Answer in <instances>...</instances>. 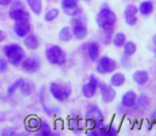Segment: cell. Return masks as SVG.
Masks as SVG:
<instances>
[{"label":"cell","instance_id":"83f0119b","mask_svg":"<svg viewBox=\"0 0 156 136\" xmlns=\"http://www.w3.org/2000/svg\"><path fill=\"white\" fill-rule=\"evenodd\" d=\"M149 103H150V100H149V98L146 95H140L139 98H137L136 104L139 107H141V109H148Z\"/></svg>","mask_w":156,"mask_h":136},{"label":"cell","instance_id":"30bf717a","mask_svg":"<svg viewBox=\"0 0 156 136\" xmlns=\"http://www.w3.org/2000/svg\"><path fill=\"white\" fill-rule=\"evenodd\" d=\"M62 8L64 9V12L69 16H76L79 10V0H63Z\"/></svg>","mask_w":156,"mask_h":136},{"label":"cell","instance_id":"7a4b0ae2","mask_svg":"<svg viewBox=\"0 0 156 136\" xmlns=\"http://www.w3.org/2000/svg\"><path fill=\"white\" fill-rule=\"evenodd\" d=\"M3 52L12 65H18L25 58L23 48L17 44H10V45L4 46Z\"/></svg>","mask_w":156,"mask_h":136},{"label":"cell","instance_id":"836d02e7","mask_svg":"<svg viewBox=\"0 0 156 136\" xmlns=\"http://www.w3.org/2000/svg\"><path fill=\"white\" fill-rule=\"evenodd\" d=\"M151 120H155L156 119V107H155V109L154 111L152 112V113H151Z\"/></svg>","mask_w":156,"mask_h":136},{"label":"cell","instance_id":"5bb4252c","mask_svg":"<svg viewBox=\"0 0 156 136\" xmlns=\"http://www.w3.org/2000/svg\"><path fill=\"white\" fill-rule=\"evenodd\" d=\"M85 51H86V54L89 58V60L94 62V61L98 60V58H99L100 46L97 43H94V41H91V43H88L85 46Z\"/></svg>","mask_w":156,"mask_h":136},{"label":"cell","instance_id":"e0dca14e","mask_svg":"<svg viewBox=\"0 0 156 136\" xmlns=\"http://www.w3.org/2000/svg\"><path fill=\"white\" fill-rule=\"evenodd\" d=\"M132 78L137 85H144L149 81L150 77H149L148 71H146V70H136V71H134Z\"/></svg>","mask_w":156,"mask_h":136},{"label":"cell","instance_id":"d4e9b609","mask_svg":"<svg viewBox=\"0 0 156 136\" xmlns=\"http://www.w3.org/2000/svg\"><path fill=\"white\" fill-rule=\"evenodd\" d=\"M71 32H70V29L68 27H64L61 29L60 33H58V38L62 41H69L71 39Z\"/></svg>","mask_w":156,"mask_h":136},{"label":"cell","instance_id":"7402d4cb","mask_svg":"<svg viewBox=\"0 0 156 136\" xmlns=\"http://www.w3.org/2000/svg\"><path fill=\"white\" fill-rule=\"evenodd\" d=\"M41 123H43V121L41 120V118L34 117V116L28 118V120H27V127H28V129H29L30 131L39 130V129H41Z\"/></svg>","mask_w":156,"mask_h":136},{"label":"cell","instance_id":"9a60e30c","mask_svg":"<svg viewBox=\"0 0 156 136\" xmlns=\"http://www.w3.org/2000/svg\"><path fill=\"white\" fill-rule=\"evenodd\" d=\"M87 116L89 117V120H91V122H97V123H102L103 122V114L101 113L100 109L97 105H91L87 111Z\"/></svg>","mask_w":156,"mask_h":136},{"label":"cell","instance_id":"7c38bea8","mask_svg":"<svg viewBox=\"0 0 156 136\" xmlns=\"http://www.w3.org/2000/svg\"><path fill=\"white\" fill-rule=\"evenodd\" d=\"M30 30H31V26H30L29 20L16 21V23L14 26L15 33L19 37H25L30 32Z\"/></svg>","mask_w":156,"mask_h":136},{"label":"cell","instance_id":"d6a6232c","mask_svg":"<svg viewBox=\"0 0 156 136\" xmlns=\"http://www.w3.org/2000/svg\"><path fill=\"white\" fill-rule=\"evenodd\" d=\"M4 39H5V33L0 30V43H1V41H3Z\"/></svg>","mask_w":156,"mask_h":136},{"label":"cell","instance_id":"d590c367","mask_svg":"<svg viewBox=\"0 0 156 136\" xmlns=\"http://www.w3.org/2000/svg\"><path fill=\"white\" fill-rule=\"evenodd\" d=\"M84 1H90V0H84Z\"/></svg>","mask_w":156,"mask_h":136},{"label":"cell","instance_id":"e575fe53","mask_svg":"<svg viewBox=\"0 0 156 136\" xmlns=\"http://www.w3.org/2000/svg\"><path fill=\"white\" fill-rule=\"evenodd\" d=\"M152 41H153V44H154V46L156 47V33L154 34V36H153V39H152Z\"/></svg>","mask_w":156,"mask_h":136},{"label":"cell","instance_id":"603a6c76","mask_svg":"<svg viewBox=\"0 0 156 136\" xmlns=\"http://www.w3.org/2000/svg\"><path fill=\"white\" fill-rule=\"evenodd\" d=\"M137 51V46L134 41H125V44L123 45V52H124V55L125 56H132L136 53Z\"/></svg>","mask_w":156,"mask_h":136},{"label":"cell","instance_id":"f546056e","mask_svg":"<svg viewBox=\"0 0 156 136\" xmlns=\"http://www.w3.org/2000/svg\"><path fill=\"white\" fill-rule=\"evenodd\" d=\"M41 135L44 136H47V135H50L51 134V130H50V127L49 124L47 123V122H44V123H41Z\"/></svg>","mask_w":156,"mask_h":136},{"label":"cell","instance_id":"4dcf8cb0","mask_svg":"<svg viewBox=\"0 0 156 136\" xmlns=\"http://www.w3.org/2000/svg\"><path fill=\"white\" fill-rule=\"evenodd\" d=\"M6 69H8V64H6V62L4 60H2V59H0V72L5 71Z\"/></svg>","mask_w":156,"mask_h":136},{"label":"cell","instance_id":"ba28073f","mask_svg":"<svg viewBox=\"0 0 156 136\" xmlns=\"http://www.w3.org/2000/svg\"><path fill=\"white\" fill-rule=\"evenodd\" d=\"M99 84L100 82L94 76L89 77V80L87 83H85L82 86V94L85 98H93L96 95L97 91L99 88Z\"/></svg>","mask_w":156,"mask_h":136},{"label":"cell","instance_id":"d6986e66","mask_svg":"<svg viewBox=\"0 0 156 136\" xmlns=\"http://www.w3.org/2000/svg\"><path fill=\"white\" fill-rule=\"evenodd\" d=\"M125 76L121 72H114L109 80V84L113 87H120L125 83Z\"/></svg>","mask_w":156,"mask_h":136},{"label":"cell","instance_id":"9c48e42d","mask_svg":"<svg viewBox=\"0 0 156 136\" xmlns=\"http://www.w3.org/2000/svg\"><path fill=\"white\" fill-rule=\"evenodd\" d=\"M137 13H138V8L136 5H134V4H127L125 6L123 16H124L125 23L127 26H135L137 23L138 20Z\"/></svg>","mask_w":156,"mask_h":136},{"label":"cell","instance_id":"2e32d148","mask_svg":"<svg viewBox=\"0 0 156 136\" xmlns=\"http://www.w3.org/2000/svg\"><path fill=\"white\" fill-rule=\"evenodd\" d=\"M21 67L23 70L27 73H33L35 72L39 67V64L36 60L34 59H26L23 63H21Z\"/></svg>","mask_w":156,"mask_h":136},{"label":"cell","instance_id":"ac0fdd59","mask_svg":"<svg viewBox=\"0 0 156 136\" xmlns=\"http://www.w3.org/2000/svg\"><path fill=\"white\" fill-rule=\"evenodd\" d=\"M154 11V4L150 0H144L139 4L138 8V12L142 15V16H150Z\"/></svg>","mask_w":156,"mask_h":136},{"label":"cell","instance_id":"8fae6325","mask_svg":"<svg viewBox=\"0 0 156 136\" xmlns=\"http://www.w3.org/2000/svg\"><path fill=\"white\" fill-rule=\"evenodd\" d=\"M136 102H137V96H136V93L133 91H127L122 95L121 97V105L123 107H126V109H131V107H134L136 105Z\"/></svg>","mask_w":156,"mask_h":136},{"label":"cell","instance_id":"cb8c5ba5","mask_svg":"<svg viewBox=\"0 0 156 136\" xmlns=\"http://www.w3.org/2000/svg\"><path fill=\"white\" fill-rule=\"evenodd\" d=\"M27 3L29 4L30 9L35 15H39L43 10V3L41 0H27Z\"/></svg>","mask_w":156,"mask_h":136},{"label":"cell","instance_id":"8d00e7d4","mask_svg":"<svg viewBox=\"0 0 156 136\" xmlns=\"http://www.w3.org/2000/svg\"><path fill=\"white\" fill-rule=\"evenodd\" d=\"M155 54H156V47H155Z\"/></svg>","mask_w":156,"mask_h":136},{"label":"cell","instance_id":"3957f363","mask_svg":"<svg viewBox=\"0 0 156 136\" xmlns=\"http://www.w3.org/2000/svg\"><path fill=\"white\" fill-rule=\"evenodd\" d=\"M46 56L49 63L53 65H63L66 62V54L61 47L53 45L46 51Z\"/></svg>","mask_w":156,"mask_h":136},{"label":"cell","instance_id":"277c9868","mask_svg":"<svg viewBox=\"0 0 156 136\" xmlns=\"http://www.w3.org/2000/svg\"><path fill=\"white\" fill-rule=\"evenodd\" d=\"M117 69V63L114 59L109 58L107 55H103L99 59V62L97 64L96 70L97 72L101 74L112 73Z\"/></svg>","mask_w":156,"mask_h":136},{"label":"cell","instance_id":"f1b7e54d","mask_svg":"<svg viewBox=\"0 0 156 136\" xmlns=\"http://www.w3.org/2000/svg\"><path fill=\"white\" fill-rule=\"evenodd\" d=\"M23 79H18V80L15 81L12 85H10V87L8 88V94H9V95H13V94H14L15 91L19 88V86H20V84L23 83Z\"/></svg>","mask_w":156,"mask_h":136},{"label":"cell","instance_id":"6da1fadb","mask_svg":"<svg viewBox=\"0 0 156 136\" xmlns=\"http://www.w3.org/2000/svg\"><path fill=\"white\" fill-rule=\"evenodd\" d=\"M96 21L98 27L103 30L105 35L111 37L117 23V16L109 8H102L97 15Z\"/></svg>","mask_w":156,"mask_h":136},{"label":"cell","instance_id":"52a82bcc","mask_svg":"<svg viewBox=\"0 0 156 136\" xmlns=\"http://www.w3.org/2000/svg\"><path fill=\"white\" fill-rule=\"evenodd\" d=\"M71 30L73 36L79 41H82L87 36V28L85 27L84 23L79 18L71 19Z\"/></svg>","mask_w":156,"mask_h":136},{"label":"cell","instance_id":"4fadbf2b","mask_svg":"<svg viewBox=\"0 0 156 136\" xmlns=\"http://www.w3.org/2000/svg\"><path fill=\"white\" fill-rule=\"evenodd\" d=\"M9 16L15 21L29 20V14L23 10V8H13L9 13Z\"/></svg>","mask_w":156,"mask_h":136},{"label":"cell","instance_id":"5b68a950","mask_svg":"<svg viewBox=\"0 0 156 136\" xmlns=\"http://www.w3.org/2000/svg\"><path fill=\"white\" fill-rule=\"evenodd\" d=\"M49 88L52 97L60 102L66 101L71 94L70 88H68L67 86H64L62 84H58V83H51Z\"/></svg>","mask_w":156,"mask_h":136},{"label":"cell","instance_id":"44dd1931","mask_svg":"<svg viewBox=\"0 0 156 136\" xmlns=\"http://www.w3.org/2000/svg\"><path fill=\"white\" fill-rule=\"evenodd\" d=\"M112 41H113L114 46L117 48H121L123 47V45L126 41V36H125L124 33L122 32H117L112 36Z\"/></svg>","mask_w":156,"mask_h":136},{"label":"cell","instance_id":"484cf974","mask_svg":"<svg viewBox=\"0 0 156 136\" xmlns=\"http://www.w3.org/2000/svg\"><path fill=\"white\" fill-rule=\"evenodd\" d=\"M19 91H20V93L23 94V96H30L33 91V87L30 83L23 81V83H21L20 86H19Z\"/></svg>","mask_w":156,"mask_h":136},{"label":"cell","instance_id":"8992f818","mask_svg":"<svg viewBox=\"0 0 156 136\" xmlns=\"http://www.w3.org/2000/svg\"><path fill=\"white\" fill-rule=\"evenodd\" d=\"M99 89L101 94V100L104 103H111L115 100L116 93L115 87H113L111 84H105V83H100L99 84Z\"/></svg>","mask_w":156,"mask_h":136},{"label":"cell","instance_id":"ffe728a7","mask_svg":"<svg viewBox=\"0 0 156 136\" xmlns=\"http://www.w3.org/2000/svg\"><path fill=\"white\" fill-rule=\"evenodd\" d=\"M38 38L34 34H27L25 36V46L28 49L35 50L38 48Z\"/></svg>","mask_w":156,"mask_h":136},{"label":"cell","instance_id":"1f68e13d","mask_svg":"<svg viewBox=\"0 0 156 136\" xmlns=\"http://www.w3.org/2000/svg\"><path fill=\"white\" fill-rule=\"evenodd\" d=\"M13 0H0V5H9Z\"/></svg>","mask_w":156,"mask_h":136},{"label":"cell","instance_id":"4316f807","mask_svg":"<svg viewBox=\"0 0 156 136\" xmlns=\"http://www.w3.org/2000/svg\"><path fill=\"white\" fill-rule=\"evenodd\" d=\"M58 14H60V11H58V9H55V8L50 9V10L48 11L47 13H46V15H45V20L46 21H52V20H54V19H55L56 17L58 16Z\"/></svg>","mask_w":156,"mask_h":136}]
</instances>
